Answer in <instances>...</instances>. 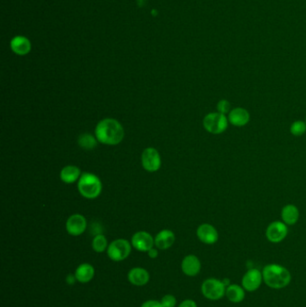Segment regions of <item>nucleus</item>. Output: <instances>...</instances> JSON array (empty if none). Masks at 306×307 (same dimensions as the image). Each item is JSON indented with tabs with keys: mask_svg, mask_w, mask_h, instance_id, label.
Masks as SVG:
<instances>
[{
	"mask_svg": "<svg viewBox=\"0 0 306 307\" xmlns=\"http://www.w3.org/2000/svg\"><path fill=\"white\" fill-rule=\"evenodd\" d=\"M96 137L102 144L114 146L120 144L123 139L124 130L119 121L107 118L97 124Z\"/></svg>",
	"mask_w": 306,
	"mask_h": 307,
	"instance_id": "1",
	"label": "nucleus"
},
{
	"mask_svg": "<svg viewBox=\"0 0 306 307\" xmlns=\"http://www.w3.org/2000/svg\"><path fill=\"white\" fill-rule=\"evenodd\" d=\"M263 280L268 287L281 289L291 282V273L286 268L277 264L267 265L262 271Z\"/></svg>",
	"mask_w": 306,
	"mask_h": 307,
	"instance_id": "2",
	"label": "nucleus"
},
{
	"mask_svg": "<svg viewBox=\"0 0 306 307\" xmlns=\"http://www.w3.org/2000/svg\"><path fill=\"white\" fill-rule=\"evenodd\" d=\"M77 188L82 196L85 197L86 199L93 200L100 195L102 185L100 179L96 174L85 172L78 180Z\"/></svg>",
	"mask_w": 306,
	"mask_h": 307,
	"instance_id": "3",
	"label": "nucleus"
},
{
	"mask_svg": "<svg viewBox=\"0 0 306 307\" xmlns=\"http://www.w3.org/2000/svg\"><path fill=\"white\" fill-rule=\"evenodd\" d=\"M203 125L211 134H221L228 127V118L219 112H211L204 118Z\"/></svg>",
	"mask_w": 306,
	"mask_h": 307,
	"instance_id": "4",
	"label": "nucleus"
},
{
	"mask_svg": "<svg viewBox=\"0 0 306 307\" xmlns=\"http://www.w3.org/2000/svg\"><path fill=\"white\" fill-rule=\"evenodd\" d=\"M226 285L216 278H208L203 282L201 291L203 296L213 301L219 300L226 295Z\"/></svg>",
	"mask_w": 306,
	"mask_h": 307,
	"instance_id": "5",
	"label": "nucleus"
},
{
	"mask_svg": "<svg viewBox=\"0 0 306 307\" xmlns=\"http://www.w3.org/2000/svg\"><path fill=\"white\" fill-rule=\"evenodd\" d=\"M131 246L125 239H118L108 246V256L114 262H121L131 254Z\"/></svg>",
	"mask_w": 306,
	"mask_h": 307,
	"instance_id": "6",
	"label": "nucleus"
},
{
	"mask_svg": "<svg viewBox=\"0 0 306 307\" xmlns=\"http://www.w3.org/2000/svg\"><path fill=\"white\" fill-rule=\"evenodd\" d=\"M142 166L144 169L147 171H158L161 167V156L156 148L147 147L146 148L141 156Z\"/></svg>",
	"mask_w": 306,
	"mask_h": 307,
	"instance_id": "7",
	"label": "nucleus"
},
{
	"mask_svg": "<svg viewBox=\"0 0 306 307\" xmlns=\"http://www.w3.org/2000/svg\"><path fill=\"white\" fill-rule=\"evenodd\" d=\"M288 229L284 222L275 221L271 223L266 230L267 239L271 242L277 243L286 238Z\"/></svg>",
	"mask_w": 306,
	"mask_h": 307,
	"instance_id": "8",
	"label": "nucleus"
},
{
	"mask_svg": "<svg viewBox=\"0 0 306 307\" xmlns=\"http://www.w3.org/2000/svg\"><path fill=\"white\" fill-rule=\"evenodd\" d=\"M262 280V272L257 269H251L244 274L241 280V285L247 291L253 292L261 287Z\"/></svg>",
	"mask_w": 306,
	"mask_h": 307,
	"instance_id": "9",
	"label": "nucleus"
},
{
	"mask_svg": "<svg viewBox=\"0 0 306 307\" xmlns=\"http://www.w3.org/2000/svg\"><path fill=\"white\" fill-rule=\"evenodd\" d=\"M86 226L87 223L86 218L79 214L72 215L71 217H68V221L66 223L67 231L73 237H78L82 235L86 231Z\"/></svg>",
	"mask_w": 306,
	"mask_h": 307,
	"instance_id": "10",
	"label": "nucleus"
},
{
	"mask_svg": "<svg viewBox=\"0 0 306 307\" xmlns=\"http://www.w3.org/2000/svg\"><path fill=\"white\" fill-rule=\"evenodd\" d=\"M131 243L139 252H148L154 246L155 240L146 232H137L132 237Z\"/></svg>",
	"mask_w": 306,
	"mask_h": 307,
	"instance_id": "11",
	"label": "nucleus"
},
{
	"mask_svg": "<svg viewBox=\"0 0 306 307\" xmlns=\"http://www.w3.org/2000/svg\"><path fill=\"white\" fill-rule=\"evenodd\" d=\"M197 236L201 242L206 244H214L218 240V233L216 228L209 224H202L198 230Z\"/></svg>",
	"mask_w": 306,
	"mask_h": 307,
	"instance_id": "12",
	"label": "nucleus"
},
{
	"mask_svg": "<svg viewBox=\"0 0 306 307\" xmlns=\"http://www.w3.org/2000/svg\"><path fill=\"white\" fill-rule=\"evenodd\" d=\"M181 269L187 276L194 277L201 272V263L199 258L195 255H188L182 261Z\"/></svg>",
	"mask_w": 306,
	"mask_h": 307,
	"instance_id": "13",
	"label": "nucleus"
},
{
	"mask_svg": "<svg viewBox=\"0 0 306 307\" xmlns=\"http://www.w3.org/2000/svg\"><path fill=\"white\" fill-rule=\"evenodd\" d=\"M228 121L236 127L245 126L250 121V113L243 108L233 109L228 114Z\"/></svg>",
	"mask_w": 306,
	"mask_h": 307,
	"instance_id": "14",
	"label": "nucleus"
},
{
	"mask_svg": "<svg viewBox=\"0 0 306 307\" xmlns=\"http://www.w3.org/2000/svg\"><path fill=\"white\" fill-rule=\"evenodd\" d=\"M175 241V236L171 230H163L156 236L155 239L156 246L160 250H166L173 244Z\"/></svg>",
	"mask_w": 306,
	"mask_h": 307,
	"instance_id": "15",
	"label": "nucleus"
},
{
	"mask_svg": "<svg viewBox=\"0 0 306 307\" xmlns=\"http://www.w3.org/2000/svg\"><path fill=\"white\" fill-rule=\"evenodd\" d=\"M128 278L133 285L140 287V286L146 285V283L148 282L149 274L144 269L135 268V269H132L131 272H129Z\"/></svg>",
	"mask_w": 306,
	"mask_h": 307,
	"instance_id": "16",
	"label": "nucleus"
},
{
	"mask_svg": "<svg viewBox=\"0 0 306 307\" xmlns=\"http://www.w3.org/2000/svg\"><path fill=\"white\" fill-rule=\"evenodd\" d=\"M281 218L286 225H288V226L295 225L299 219L298 208L295 205H292V204L286 205L282 209Z\"/></svg>",
	"mask_w": 306,
	"mask_h": 307,
	"instance_id": "17",
	"label": "nucleus"
},
{
	"mask_svg": "<svg viewBox=\"0 0 306 307\" xmlns=\"http://www.w3.org/2000/svg\"><path fill=\"white\" fill-rule=\"evenodd\" d=\"M81 177L80 169L75 166L65 167L61 171V181L68 184L74 183Z\"/></svg>",
	"mask_w": 306,
	"mask_h": 307,
	"instance_id": "18",
	"label": "nucleus"
},
{
	"mask_svg": "<svg viewBox=\"0 0 306 307\" xmlns=\"http://www.w3.org/2000/svg\"><path fill=\"white\" fill-rule=\"evenodd\" d=\"M75 276L76 280L81 283H87L91 281L95 276V269L88 263L81 264L80 266L76 269Z\"/></svg>",
	"mask_w": 306,
	"mask_h": 307,
	"instance_id": "19",
	"label": "nucleus"
},
{
	"mask_svg": "<svg viewBox=\"0 0 306 307\" xmlns=\"http://www.w3.org/2000/svg\"><path fill=\"white\" fill-rule=\"evenodd\" d=\"M226 297L228 298V300L230 302L234 304H238L243 301L244 297H245V293H244V288L240 287L239 285H230L228 286L226 290Z\"/></svg>",
	"mask_w": 306,
	"mask_h": 307,
	"instance_id": "20",
	"label": "nucleus"
},
{
	"mask_svg": "<svg viewBox=\"0 0 306 307\" xmlns=\"http://www.w3.org/2000/svg\"><path fill=\"white\" fill-rule=\"evenodd\" d=\"M12 49L19 55H25L30 51V43L25 38H16L12 42Z\"/></svg>",
	"mask_w": 306,
	"mask_h": 307,
	"instance_id": "21",
	"label": "nucleus"
},
{
	"mask_svg": "<svg viewBox=\"0 0 306 307\" xmlns=\"http://www.w3.org/2000/svg\"><path fill=\"white\" fill-rule=\"evenodd\" d=\"M97 141L95 136L88 133H85L78 137V145L86 150H92L97 146Z\"/></svg>",
	"mask_w": 306,
	"mask_h": 307,
	"instance_id": "22",
	"label": "nucleus"
},
{
	"mask_svg": "<svg viewBox=\"0 0 306 307\" xmlns=\"http://www.w3.org/2000/svg\"><path fill=\"white\" fill-rule=\"evenodd\" d=\"M107 240H106L105 237L102 236V235H97L94 240H93V243H92V246L93 249L96 251V252H104L107 248Z\"/></svg>",
	"mask_w": 306,
	"mask_h": 307,
	"instance_id": "23",
	"label": "nucleus"
},
{
	"mask_svg": "<svg viewBox=\"0 0 306 307\" xmlns=\"http://www.w3.org/2000/svg\"><path fill=\"white\" fill-rule=\"evenodd\" d=\"M290 131L294 136H299L305 134L306 131V123L302 121H296L293 123Z\"/></svg>",
	"mask_w": 306,
	"mask_h": 307,
	"instance_id": "24",
	"label": "nucleus"
},
{
	"mask_svg": "<svg viewBox=\"0 0 306 307\" xmlns=\"http://www.w3.org/2000/svg\"><path fill=\"white\" fill-rule=\"evenodd\" d=\"M216 109H217V112L226 115V113H229L231 111H230L231 104L227 100H221V101L217 102Z\"/></svg>",
	"mask_w": 306,
	"mask_h": 307,
	"instance_id": "25",
	"label": "nucleus"
},
{
	"mask_svg": "<svg viewBox=\"0 0 306 307\" xmlns=\"http://www.w3.org/2000/svg\"><path fill=\"white\" fill-rule=\"evenodd\" d=\"M161 304L164 307H174L176 305V298L171 295H166L162 298Z\"/></svg>",
	"mask_w": 306,
	"mask_h": 307,
	"instance_id": "26",
	"label": "nucleus"
},
{
	"mask_svg": "<svg viewBox=\"0 0 306 307\" xmlns=\"http://www.w3.org/2000/svg\"><path fill=\"white\" fill-rule=\"evenodd\" d=\"M141 307H164L162 306V304L155 300H149L144 303Z\"/></svg>",
	"mask_w": 306,
	"mask_h": 307,
	"instance_id": "27",
	"label": "nucleus"
},
{
	"mask_svg": "<svg viewBox=\"0 0 306 307\" xmlns=\"http://www.w3.org/2000/svg\"><path fill=\"white\" fill-rule=\"evenodd\" d=\"M179 307H197V304L193 300L188 299V300H185V301L181 303Z\"/></svg>",
	"mask_w": 306,
	"mask_h": 307,
	"instance_id": "28",
	"label": "nucleus"
},
{
	"mask_svg": "<svg viewBox=\"0 0 306 307\" xmlns=\"http://www.w3.org/2000/svg\"><path fill=\"white\" fill-rule=\"evenodd\" d=\"M75 279H76L75 276H73L72 274H69V275L67 277V283H68V285H73V284L75 283Z\"/></svg>",
	"mask_w": 306,
	"mask_h": 307,
	"instance_id": "29",
	"label": "nucleus"
},
{
	"mask_svg": "<svg viewBox=\"0 0 306 307\" xmlns=\"http://www.w3.org/2000/svg\"><path fill=\"white\" fill-rule=\"evenodd\" d=\"M147 252H148V256L152 258V259H155V258H156L157 255H158V252H157L156 249H154V248H152V249L149 250Z\"/></svg>",
	"mask_w": 306,
	"mask_h": 307,
	"instance_id": "30",
	"label": "nucleus"
}]
</instances>
